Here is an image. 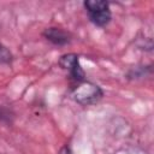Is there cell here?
Listing matches in <instances>:
<instances>
[{"instance_id":"1","label":"cell","mask_w":154,"mask_h":154,"mask_svg":"<svg viewBox=\"0 0 154 154\" xmlns=\"http://www.w3.org/2000/svg\"><path fill=\"white\" fill-rule=\"evenodd\" d=\"M72 99L81 106L96 105L103 97V90L95 83L83 81L77 83L71 93Z\"/></svg>"},{"instance_id":"2","label":"cell","mask_w":154,"mask_h":154,"mask_svg":"<svg viewBox=\"0 0 154 154\" xmlns=\"http://www.w3.org/2000/svg\"><path fill=\"white\" fill-rule=\"evenodd\" d=\"M84 8L88 13L89 20L99 26L103 28L106 26L111 19H112V13L109 10V4L105 0H85L83 2Z\"/></svg>"},{"instance_id":"3","label":"cell","mask_w":154,"mask_h":154,"mask_svg":"<svg viewBox=\"0 0 154 154\" xmlns=\"http://www.w3.org/2000/svg\"><path fill=\"white\" fill-rule=\"evenodd\" d=\"M59 66L64 70H67L70 77L77 83L85 81V73L79 64V58L76 53H66L63 54L59 59Z\"/></svg>"},{"instance_id":"4","label":"cell","mask_w":154,"mask_h":154,"mask_svg":"<svg viewBox=\"0 0 154 154\" xmlns=\"http://www.w3.org/2000/svg\"><path fill=\"white\" fill-rule=\"evenodd\" d=\"M42 35L47 41H49L54 46H66L71 42V38H72L69 31L58 26H49L45 29Z\"/></svg>"},{"instance_id":"5","label":"cell","mask_w":154,"mask_h":154,"mask_svg":"<svg viewBox=\"0 0 154 154\" xmlns=\"http://www.w3.org/2000/svg\"><path fill=\"white\" fill-rule=\"evenodd\" d=\"M13 61L12 52L2 43H0V64H11Z\"/></svg>"},{"instance_id":"6","label":"cell","mask_w":154,"mask_h":154,"mask_svg":"<svg viewBox=\"0 0 154 154\" xmlns=\"http://www.w3.org/2000/svg\"><path fill=\"white\" fill-rule=\"evenodd\" d=\"M12 118H13V112L11 111V108L0 106V122L11 123V119Z\"/></svg>"},{"instance_id":"7","label":"cell","mask_w":154,"mask_h":154,"mask_svg":"<svg viewBox=\"0 0 154 154\" xmlns=\"http://www.w3.org/2000/svg\"><path fill=\"white\" fill-rule=\"evenodd\" d=\"M59 154H72V152H71V149H70L69 146H64V147L60 149Z\"/></svg>"}]
</instances>
